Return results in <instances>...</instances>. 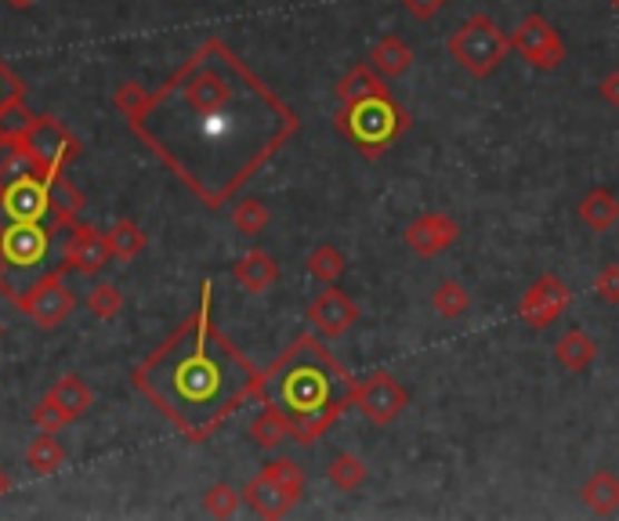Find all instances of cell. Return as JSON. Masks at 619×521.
<instances>
[{"label": "cell", "instance_id": "obj_40", "mask_svg": "<svg viewBox=\"0 0 619 521\" xmlns=\"http://www.w3.org/2000/svg\"><path fill=\"white\" fill-rule=\"evenodd\" d=\"M402 8H406L416 22H428V19H435V14L450 4V0H399Z\"/></svg>", "mask_w": 619, "mask_h": 521}, {"label": "cell", "instance_id": "obj_23", "mask_svg": "<svg viewBox=\"0 0 619 521\" xmlns=\"http://www.w3.org/2000/svg\"><path fill=\"white\" fill-rule=\"evenodd\" d=\"M580 497L583 503L590 507V514H601V518H609L612 511H619V478L612 471H595L583 482L580 489Z\"/></svg>", "mask_w": 619, "mask_h": 521}, {"label": "cell", "instance_id": "obj_25", "mask_svg": "<svg viewBox=\"0 0 619 521\" xmlns=\"http://www.w3.org/2000/svg\"><path fill=\"white\" fill-rule=\"evenodd\" d=\"M250 439L262 449H279L286 439H294L291 420H286L279 410H272V405H265V410L250 420Z\"/></svg>", "mask_w": 619, "mask_h": 521}, {"label": "cell", "instance_id": "obj_5", "mask_svg": "<svg viewBox=\"0 0 619 521\" xmlns=\"http://www.w3.org/2000/svg\"><path fill=\"white\" fill-rule=\"evenodd\" d=\"M445 48H450L453 62L464 69L468 77L485 80V77H493L503 58H508L511 37L503 33V29L493 19H489V14L474 11V14H468V19L453 29L450 40H445Z\"/></svg>", "mask_w": 619, "mask_h": 521}, {"label": "cell", "instance_id": "obj_7", "mask_svg": "<svg viewBox=\"0 0 619 521\" xmlns=\"http://www.w3.org/2000/svg\"><path fill=\"white\" fill-rule=\"evenodd\" d=\"M62 279H66L62 268L40 275V279H37L30 289H22V294L16 297V308H19L22 315H30L40 330L62 326L66 318L73 315V308H77V297L69 294Z\"/></svg>", "mask_w": 619, "mask_h": 521}, {"label": "cell", "instance_id": "obj_27", "mask_svg": "<svg viewBox=\"0 0 619 521\" xmlns=\"http://www.w3.org/2000/svg\"><path fill=\"white\" fill-rule=\"evenodd\" d=\"M348 272V257H344L341 246L334 243H320L315 250L308 254V275L312 279H320V283H337L341 275Z\"/></svg>", "mask_w": 619, "mask_h": 521}, {"label": "cell", "instance_id": "obj_38", "mask_svg": "<svg viewBox=\"0 0 619 521\" xmlns=\"http://www.w3.org/2000/svg\"><path fill=\"white\" fill-rule=\"evenodd\" d=\"M30 420H33V424L40 427V431H51V434H59L62 427H66V416L59 413V410H55V405L45 399V402H37V410L30 413Z\"/></svg>", "mask_w": 619, "mask_h": 521}, {"label": "cell", "instance_id": "obj_39", "mask_svg": "<svg viewBox=\"0 0 619 521\" xmlns=\"http://www.w3.org/2000/svg\"><path fill=\"white\" fill-rule=\"evenodd\" d=\"M146 87H138V83H120V91H117V109L124 112V116H131L141 101H146Z\"/></svg>", "mask_w": 619, "mask_h": 521}, {"label": "cell", "instance_id": "obj_8", "mask_svg": "<svg viewBox=\"0 0 619 521\" xmlns=\"http://www.w3.org/2000/svg\"><path fill=\"white\" fill-rule=\"evenodd\" d=\"M51 225L48 222H0V254L8 268L30 272L51 250Z\"/></svg>", "mask_w": 619, "mask_h": 521}, {"label": "cell", "instance_id": "obj_20", "mask_svg": "<svg viewBox=\"0 0 619 521\" xmlns=\"http://www.w3.org/2000/svg\"><path fill=\"white\" fill-rule=\"evenodd\" d=\"M554 358H558L561 370L583 373V370L590 366V362L598 358V341L590 337L587 330L572 326V330H566V333H561V337L554 341Z\"/></svg>", "mask_w": 619, "mask_h": 521}, {"label": "cell", "instance_id": "obj_2", "mask_svg": "<svg viewBox=\"0 0 619 521\" xmlns=\"http://www.w3.org/2000/svg\"><path fill=\"white\" fill-rule=\"evenodd\" d=\"M131 384L181 439L207 442L262 391V373L214 323V283L170 337L131 370Z\"/></svg>", "mask_w": 619, "mask_h": 521}, {"label": "cell", "instance_id": "obj_32", "mask_svg": "<svg viewBox=\"0 0 619 521\" xmlns=\"http://www.w3.org/2000/svg\"><path fill=\"white\" fill-rule=\"evenodd\" d=\"M268 207L262 199H239L233 207V225L243 232V236H257V232H265L268 225Z\"/></svg>", "mask_w": 619, "mask_h": 521}, {"label": "cell", "instance_id": "obj_6", "mask_svg": "<svg viewBox=\"0 0 619 521\" xmlns=\"http://www.w3.org/2000/svg\"><path fill=\"white\" fill-rule=\"evenodd\" d=\"M22 141L40 178H55V174L66 170V164H73L80 156V138L62 120H55V116H33Z\"/></svg>", "mask_w": 619, "mask_h": 521}, {"label": "cell", "instance_id": "obj_9", "mask_svg": "<svg viewBox=\"0 0 619 521\" xmlns=\"http://www.w3.org/2000/svg\"><path fill=\"white\" fill-rule=\"evenodd\" d=\"M511 48L525 58L529 66H537L543 72L558 69L561 62H566V43H561L558 29L543 19V14H525L522 22H518V29L511 33Z\"/></svg>", "mask_w": 619, "mask_h": 521}, {"label": "cell", "instance_id": "obj_29", "mask_svg": "<svg viewBox=\"0 0 619 521\" xmlns=\"http://www.w3.org/2000/svg\"><path fill=\"white\" fill-rule=\"evenodd\" d=\"M366 460L358 456V453H337L334 460H330V468H326V478H330V485H337L341 492H352L366 482Z\"/></svg>", "mask_w": 619, "mask_h": 521}, {"label": "cell", "instance_id": "obj_41", "mask_svg": "<svg viewBox=\"0 0 619 521\" xmlns=\"http://www.w3.org/2000/svg\"><path fill=\"white\" fill-rule=\"evenodd\" d=\"M598 91H601V98L609 101L612 109H619V69H612L609 77L598 83Z\"/></svg>", "mask_w": 619, "mask_h": 521}, {"label": "cell", "instance_id": "obj_26", "mask_svg": "<svg viewBox=\"0 0 619 521\" xmlns=\"http://www.w3.org/2000/svg\"><path fill=\"white\" fill-rule=\"evenodd\" d=\"M106 236H109L112 257H120V260H135L141 250H146V243H149V236L141 232L138 222H131V217H120V222L112 225Z\"/></svg>", "mask_w": 619, "mask_h": 521}, {"label": "cell", "instance_id": "obj_19", "mask_svg": "<svg viewBox=\"0 0 619 521\" xmlns=\"http://www.w3.org/2000/svg\"><path fill=\"white\" fill-rule=\"evenodd\" d=\"M366 62L373 66V72H377L381 80H399L402 72L413 66V51H410V43L402 37L387 33V37H381L377 43H373V51H370Z\"/></svg>", "mask_w": 619, "mask_h": 521}, {"label": "cell", "instance_id": "obj_17", "mask_svg": "<svg viewBox=\"0 0 619 521\" xmlns=\"http://www.w3.org/2000/svg\"><path fill=\"white\" fill-rule=\"evenodd\" d=\"M233 279L247 289V294H265V289L279 283V265H276V257L265 250H247L233 265Z\"/></svg>", "mask_w": 619, "mask_h": 521}, {"label": "cell", "instance_id": "obj_16", "mask_svg": "<svg viewBox=\"0 0 619 521\" xmlns=\"http://www.w3.org/2000/svg\"><path fill=\"white\" fill-rule=\"evenodd\" d=\"M243 503L250 507V511L257 514V518H286L294 511V503H297V497H291V492H286L276 478H272L268 471H262V474H254L250 482H247V489H243Z\"/></svg>", "mask_w": 619, "mask_h": 521}, {"label": "cell", "instance_id": "obj_13", "mask_svg": "<svg viewBox=\"0 0 619 521\" xmlns=\"http://www.w3.org/2000/svg\"><path fill=\"white\" fill-rule=\"evenodd\" d=\"M305 318L312 323V330L320 333V337L337 341V337H344V333H348L358 323V304L348 294H344L337 283H330L323 294L308 304Z\"/></svg>", "mask_w": 619, "mask_h": 521}, {"label": "cell", "instance_id": "obj_15", "mask_svg": "<svg viewBox=\"0 0 619 521\" xmlns=\"http://www.w3.org/2000/svg\"><path fill=\"white\" fill-rule=\"evenodd\" d=\"M402 239H406V246L416 257H439L442 250H450V246L460 239V225L453 222L450 214L424 210L406 225Z\"/></svg>", "mask_w": 619, "mask_h": 521}, {"label": "cell", "instance_id": "obj_12", "mask_svg": "<svg viewBox=\"0 0 619 521\" xmlns=\"http://www.w3.org/2000/svg\"><path fill=\"white\" fill-rule=\"evenodd\" d=\"M569 304H572V289L561 283L554 272H543L522 294V301H518V318H522L529 330H547L551 323H558Z\"/></svg>", "mask_w": 619, "mask_h": 521}, {"label": "cell", "instance_id": "obj_42", "mask_svg": "<svg viewBox=\"0 0 619 521\" xmlns=\"http://www.w3.org/2000/svg\"><path fill=\"white\" fill-rule=\"evenodd\" d=\"M4 272H8V265H4V254H0V294H4L8 301H16V297H19V289L8 283V275H4Z\"/></svg>", "mask_w": 619, "mask_h": 521}, {"label": "cell", "instance_id": "obj_1", "mask_svg": "<svg viewBox=\"0 0 619 521\" xmlns=\"http://www.w3.org/2000/svg\"><path fill=\"white\" fill-rule=\"evenodd\" d=\"M127 127L207 210H222L301 120L222 37H210L146 95Z\"/></svg>", "mask_w": 619, "mask_h": 521}, {"label": "cell", "instance_id": "obj_45", "mask_svg": "<svg viewBox=\"0 0 619 521\" xmlns=\"http://www.w3.org/2000/svg\"><path fill=\"white\" fill-rule=\"evenodd\" d=\"M609 4H612V8H616V14H619V0H609Z\"/></svg>", "mask_w": 619, "mask_h": 521}, {"label": "cell", "instance_id": "obj_35", "mask_svg": "<svg viewBox=\"0 0 619 521\" xmlns=\"http://www.w3.org/2000/svg\"><path fill=\"white\" fill-rule=\"evenodd\" d=\"M265 471H268L272 478H276V482H279L286 492H291V497H297V500H301V492H305V471H301L291 456L268 460V463H265Z\"/></svg>", "mask_w": 619, "mask_h": 521}, {"label": "cell", "instance_id": "obj_43", "mask_svg": "<svg viewBox=\"0 0 619 521\" xmlns=\"http://www.w3.org/2000/svg\"><path fill=\"white\" fill-rule=\"evenodd\" d=\"M8 492H11V478H8V471H4V468H0V500H4Z\"/></svg>", "mask_w": 619, "mask_h": 521}, {"label": "cell", "instance_id": "obj_10", "mask_svg": "<svg viewBox=\"0 0 619 521\" xmlns=\"http://www.w3.org/2000/svg\"><path fill=\"white\" fill-rule=\"evenodd\" d=\"M0 222H48L51 225L48 181L40 178L37 170L19 174V178L4 181V199H0Z\"/></svg>", "mask_w": 619, "mask_h": 521}, {"label": "cell", "instance_id": "obj_44", "mask_svg": "<svg viewBox=\"0 0 619 521\" xmlns=\"http://www.w3.org/2000/svg\"><path fill=\"white\" fill-rule=\"evenodd\" d=\"M8 4H11V8H19V11H26V8H33L37 0H8Z\"/></svg>", "mask_w": 619, "mask_h": 521}, {"label": "cell", "instance_id": "obj_34", "mask_svg": "<svg viewBox=\"0 0 619 521\" xmlns=\"http://www.w3.org/2000/svg\"><path fill=\"white\" fill-rule=\"evenodd\" d=\"M88 308L98 318H117L124 308V294L112 283H95L91 294H88Z\"/></svg>", "mask_w": 619, "mask_h": 521}, {"label": "cell", "instance_id": "obj_31", "mask_svg": "<svg viewBox=\"0 0 619 521\" xmlns=\"http://www.w3.org/2000/svg\"><path fill=\"white\" fill-rule=\"evenodd\" d=\"M431 304H435V312L442 318H460V315L471 308V294H468L464 283L445 279V283L435 286V294H431Z\"/></svg>", "mask_w": 619, "mask_h": 521}, {"label": "cell", "instance_id": "obj_33", "mask_svg": "<svg viewBox=\"0 0 619 521\" xmlns=\"http://www.w3.org/2000/svg\"><path fill=\"white\" fill-rule=\"evenodd\" d=\"M239 500H243V492H236L228 482H218V485L207 489L204 511H207L210 518H233V514L239 511Z\"/></svg>", "mask_w": 619, "mask_h": 521}, {"label": "cell", "instance_id": "obj_3", "mask_svg": "<svg viewBox=\"0 0 619 521\" xmlns=\"http://www.w3.org/2000/svg\"><path fill=\"white\" fill-rule=\"evenodd\" d=\"M257 399L291 420L294 442L312 445L355 405V381L320 337L301 333L262 373Z\"/></svg>", "mask_w": 619, "mask_h": 521}, {"label": "cell", "instance_id": "obj_37", "mask_svg": "<svg viewBox=\"0 0 619 521\" xmlns=\"http://www.w3.org/2000/svg\"><path fill=\"white\" fill-rule=\"evenodd\" d=\"M595 294L605 304H619V265H605L595 279Z\"/></svg>", "mask_w": 619, "mask_h": 521}, {"label": "cell", "instance_id": "obj_18", "mask_svg": "<svg viewBox=\"0 0 619 521\" xmlns=\"http://www.w3.org/2000/svg\"><path fill=\"white\" fill-rule=\"evenodd\" d=\"M55 410H59L62 416H66V424H73V420H80L83 413L91 410V402H95V395H91V387L83 384V376H77V373H66V376H59V381L51 384V391L45 395Z\"/></svg>", "mask_w": 619, "mask_h": 521}, {"label": "cell", "instance_id": "obj_36", "mask_svg": "<svg viewBox=\"0 0 619 521\" xmlns=\"http://www.w3.org/2000/svg\"><path fill=\"white\" fill-rule=\"evenodd\" d=\"M19 98H26V83L4 62H0V116H4V109Z\"/></svg>", "mask_w": 619, "mask_h": 521}, {"label": "cell", "instance_id": "obj_30", "mask_svg": "<svg viewBox=\"0 0 619 521\" xmlns=\"http://www.w3.org/2000/svg\"><path fill=\"white\" fill-rule=\"evenodd\" d=\"M37 170L30 153H26V141L22 135H0V181H11L19 178V174H30Z\"/></svg>", "mask_w": 619, "mask_h": 521}, {"label": "cell", "instance_id": "obj_22", "mask_svg": "<svg viewBox=\"0 0 619 521\" xmlns=\"http://www.w3.org/2000/svg\"><path fill=\"white\" fill-rule=\"evenodd\" d=\"M576 214L590 232H609L619 222V199L609 193V188H590L583 193V199L576 203Z\"/></svg>", "mask_w": 619, "mask_h": 521}, {"label": "cell", "instance_id": "obj_4", "mask_svg": "<svg viewBox=\"0 0 619 521\" xmlns=\"http://www.w3.org/2000/svg\"><path fill=\"white\" fill-rule=\"evenodd\" d=\"M334 127L366 159H377L392 149L402 135H406L410 112L402 109L387 91H381V95H370L358 101H344L341 112L334 116Z\"/></svg>", "mask_w": 619, "mask_h": 521}, {"label": "cell", "instance_id": "obj_21", "mask_svg": "<svg viewBox=\"0 0 619 521\" xmlns=\"http://www.w3.org/2000/svg\"><path fill=\"white\" fill-rule=\"evenodd\" d=\"M48 181V196H51V225L55 228H69L80 222L83 210V196L77 193V185L66 178V174H55Z\"/></svg>", "mask_w": 619, "mask_h": 521}, {"label": "cell", "instance_id": "obj_46", "mask_svg": "<svg viewBox=\"0 0 619 521\" xmlns=\"http://www.w3.org/2000/svg\"><path fill=\"white\" fill-rule=\"evenodd\" d=\"M0 199H4V181H0Z\"/></svg>", "mask_w": 619, "mask_h": 521}, {"label": "cell", "instance_id": "obj_28", "mask_svg": "<svg viewBox=\"0 0 619 521\" xmlns=\"http://www.w3.org/2000/svg\"><path fill=\"white\" fill-rule=\"evenodd\" d=\"M26 463H30L37 474H55L59 468H66V449L51 431H45L40 439L30 442V449H26Z\"/></svg>", "mask_w": 619, "mask_h": 521}, {"label": "cell", "instance_id": "obj_14", "mask_svg": "<svg viewBox=\"0 0 619 521\" xmlns=\"http://www.w3.org/2000/svg\"><path fill=\"white\" fill-rule=\"evenodd\" d=\"M112 260L109 250V236L98 232L95 225H69V239H66V254H62V272H80V275H98Z\"/></svg>", "mask_w": 619, "mask_h": 521}, {"label": "cell", "instance_id": "obj_11", "mask_svg": "<svg viewBox=\"0 0 619 521\" xmlns=\"http://www.w3.org/2000/svg\"><path fill=\"white\" fill-rule=\"evenodd\" d=\"M355 405H358V413L370 420V424L387 427L410 405V391L402 387L392 373L381 370V373L366 376L363 384H355Z\"/></svg>", "mask_w": 619, "mask_h": 521}, {"label": "cell", "instance_id": "obj_24", "mask_svg": "<svg viewBox=\"0 0 619 521\" xmlns=\"http://www.w3.org/2000/svg\"><path fill=\"white\" fill-rule=\"evenodd\" d=\"M334 91H337L341 106H344V101H358V98H370V95L387 91V80H381L377 72H373L370 62H358V66H352V69L337 80Z\"/></svg>", "mask_w": 619, "mask_h": 521}, {"label": "cell", "instance_id": "obj_47", "mask_svg": "<svg viewBox=\"0 0 619 521\" xmlns=\"http://www.w3.org/2000/svg\"><path fill=\"white\" fill-rule=\"evenodd\" d=\"M0 337H4V326H0Z\"/></svg>", "mask_w": 619, "mask_h": 521}]
</instances>
